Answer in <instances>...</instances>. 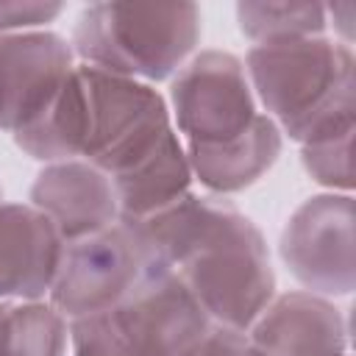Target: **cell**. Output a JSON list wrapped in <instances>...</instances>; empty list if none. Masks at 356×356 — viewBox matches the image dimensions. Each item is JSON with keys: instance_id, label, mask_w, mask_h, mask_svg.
<instances>
[{"instance_id": "obj_10", "label": "cell", "mask_w": 356, "mask_h": 356, "mask_svg": "<svg viewBox=\"0 0 356 356\" xmlns=\"http://www.w3.org/2000/svg\"><path fill=\"white\" fill-rule=\"evenodd\" d=\"M64 239L31 203H0V300L33 303L50 295Z\"/></svg>"}, {"instance_id": "obj_16", "label": "cell", "mask_w": 356, "mask_h": 356, "mask_svg": "<svg viewBox=\"0 0 356 356\" xmlns=\"http://www.w3.org/2000/svg\"><path fill=\"white\" fill-rule=\"evenodd\" d=\"M70 323L42 300L11 303L6 356H67Z\"/></svg>"}, {"instance_id": "obj_7", "label": "cell", "mask_w": 356, "mask_h": 356, "mask_svg": "<svg viewBox=\"0 0 356 356\" xmlns=\"http://www.w3.org/2000/svg\"><path fill=\"white\" fill-rule=\"evenodd\" d=\"M353 195L325 192L303 200L281 231V259L312 295L339 298L356 286Z\"/></svg>"}, {"instance_id": "obj_12", "label": "cell", "mask_w": 356, "mask_h": 356, "mask_svg": "<svg viewBox=\"0 0 356 356\" xmlns=\"http://www.w3.org/2000/svg\"><path fill=\"white\" fill-rule=\"evenodd\" d=\"M31 206L53 220L64 242L120 220L111 178L83 159L44 164L31 186Z\"/></svg>"}, {"instance_id": "obj_2", "label": "cell", "mask_w": 356, "mask_h": 356, "mask_svg": "<svg viewBox=\"0 0 356 356\" xmlns=\"http://www.w3.org/2000/svg\"><path fill=\"white\" fill-rule=\"evenodd\" d=\"M78 70L86 86L81 159L111 178L120 220H145L184 197L192 170L167 100L150 83L86 64Z\"/></svg>"}, {"instance_id": "obj_1", "label": "cell", "mask_w": 356, "mask_h": 356, "mask_svg": "<svg viewBox=\"0 0 356 356\" xmlns=\"http://www.w3.org/2000/svg\"><path fill=\"white\" fill-rule=\"evenodd\" d=\"M131 222L217 328L248 334L275 298L261 231L222 195L186 192L167 209Z\"/></svg>"}, {"instance_id": "obj_13", "label": "cell", "mask_w": 356, "mask_h": 356, "mask_svg": "<svg viewBox=\"0 0 356 356\" xmlns=\"http://www.w3.org/2000/svg\"><path fill=\"white\" fill-rule=\"evenodd\" d=\"M284 134L261 111L256 122L220 145L209 147H184L192 178H197L214 195H234L256 184L281 156Z\"/></svg>"}, {"instance_id": "obj_18", "label": "cell", "mask_w": 356, "mask_h": 356, "mask_svg": "<svg viewBox=\"0 0 356 356\" xmlns=\"http://www.w3.org/2000/svg\"><path fill=\"white\" fill-rule=\"evenodd\" d=\"M67 323L72 356H142L125 328L117 323L114 312H100Z\"/></svg>"}, {"instance_id": "obj_23", "label": "cell", "mask_w": 356, "mask_h": 356, "mask_svg": "<svg viewBox=\"0 0 356 356\" xmlns=\"http://www.w3.org/2000/svg\"><path fill=\"white\" fill-rule=\"evenodd\" d=\"M0 200H3V189H0Z\"/></svg>"}, {"instance_id": "obj_3", "label": "cell", "mask_w": 356, "mask_h": 356, "mask_svg": "<svg viewBox=\"0 0 356 356\" xmlns=\"http://www.w3.org/2000/svg\"><path fill=\"white\" fill-rule=\"evenodd\" d=\"M256 103L298 145L314 134L353 122V50L328 36L256 44L245 56Z\"/></svg>"}, {"instance_id": "obj_22", "label": "cell", "mask_w": 356, "mask_h": 356, "mask_svg": "<svg viewBox=\"0 0 356 356\" xmlns=\"http://www.w3.org/2000/svg\"><path fill=\"white\" fill-rule=\"evenodd\" d=\"M8 309H11V300H0V356H6V334H8Z\"/></svg>"}, {"instance_id": "obj_15", "label": "cell", "mask_w": 356, "mask_h": 356, "mask_svg": "<svg viewBox=\"0 0 356 356\" xmlns=\"http://www.w3.org/2000/svg\"><path fill=\"white\" fill-rule=\"evenodd\" d=\"M236 19L256 44L323 36L328 28L325 6L320 3H239Z\"/></svg>"}, {"instance_id": "obj_17", "label": "cell", "mask_w": 356, "mask_h": 356, "mask_svg": "<svg viewBox=\"0 0 356 356\" xmlns=\"http://www.w3.org/2000/svg\"><path fill=\"white\" fill-rule=\"evenodd\" d=\"M353 122L331 125L312 139L300 142V161L303 170L317 181L320 186L331 192L350 195L353 189Z\"/></svg>"}, {"instance_id": "obj_21", "label": "cell", "mask_w": 356, "mask_h": 356, "mask_svg": "<svg viewBox=\"0 0 356 356\" xmlns=\"http://www.w3.org/2000/svg\"><path fill=\"white\" fill-rule=\"evenodd\" d=\"M325 17L334 19L331 25L339 31L342 44L350 47V39H353V28H350V19H353V3H334V6H325Z\"/></svg>"}, {"instance_id": "obj_11", "label": "cell", "mask_w": 356, "mask_h": 356, "mask_svg": "<svg viewBox=\"0 0 356 356\" xmlns=\"http://www.w3.org/2000/svg\"><path fill=\"white\" fill-rule=\"evenodd\" d=\"M248 337L264 356H350L345 314L312 292L273 298Z\"/></svg>"}, {"instance_id": "obj_5", "label": "cell", "mask_w": 356, "mask_h": 356, "mask_svg": "<svg viewBox=\"0 0 356 356\" xmlns=\"http://www.w3.org/2000/svg\"><path fill=\"white\" fill-rule=\"evenodd\" d=\"M170 270L131 220L64 242L50 286V306L64 320L108 312L131 298L150 275Z\"/></svg>"}, {"instance_id": "obj_9", "label": "cell", "mask_w": 356, "mask_h": 356, "mask_svg": "<svg viewBox=\"0 0 356 356\" xmlns=\"http://www.w3.org/2000/svg\"><path fill=\"white\" fill-rule=\"evenodd\" d=\"M78 58L56 31L0 33V131L17 134L61 89Z\"/></svg>"}, {"instance_id": "obj_20", "label": "cell", "mask_w": 356, "mask_h": 356, "mask_svg": "<svg viewBox=\"0 0 356 356\" xmlns=\"http://www.w3.org/2000/svg\"><path fill=\"white\" fill-rule=\"evenodd\" d=\"M197 356H264V353L250 342L248 334L214 325V331L209 334Z\"/></svg>"}, {"instance_id": "obj_14", "label": "cell", "mask_w": 356, "mask_h": 356, "mask_svg": "<svg viewBox=\"0 0 356 356\" xmlns=\"http://www.w3.org/2000/svg\"><path fill=\"white\" fill-rule=\"evenodd\" d=\"M86 139V86L81 70L67 75L61 89L50 97V103L14 134L17 147L44 164L81 159Z\"/></svg>"}, {"instance_id": "obj_6", "label": "cell", "mask_w": 356, "mask_h": 356, "mask_svg": "<svg viewBox=\"0 0 356 356\" xmlns=\"http://www.w3.org/2000/svg\"><path fill=\"white\" fill-rule=\"evenodd\" d=\"M172 120L184 147H209L245 134L259 111L245 64L225 50L192 56L170 83Z\"/></svg>"}, {"instance_id": "obj_19", "label": "cell", "mask_w": 356, "mask_h": 356, "mask_svg": "<svg viewBox=\"0 0 356 356\" xmlns=\"http://www.w3.org/2000/svg\"><path fill=\"white\" fill-rule=\"evenodd\" d=\"M61 3H33V0H0V33L44 31L58 14Z\"/></svg>"}, {"instance_id": "obj_8", "label": "cell", "mask_w": 356, "mask_h": 356, "mask_svg": "<svg viewBox=\"0 0 356 356\" xmlns=\"http://www.w3.org/2000/svg\"><path fill=\"white\" fill-rule=\"evenodd\" d=\"M114 312L142 356H197L209 334L211 317L172 270L150 275Z\"/></svg>"}, {"instance_id": "obj_4", "label": "cell", "mask_w": 356, "mask_h": 356, "mask_svg": "<svg viewBox=\"0 0 356 356\" xmlns=\"http://www.w3.org/2000/svg\"><path fill=\"white\" fill-rule=\"evenodd\" d=\"M197 42L195 3H92L78 14L70 44L78 64L159 83L186 64Z\"/></svg>"}]
</instances>
